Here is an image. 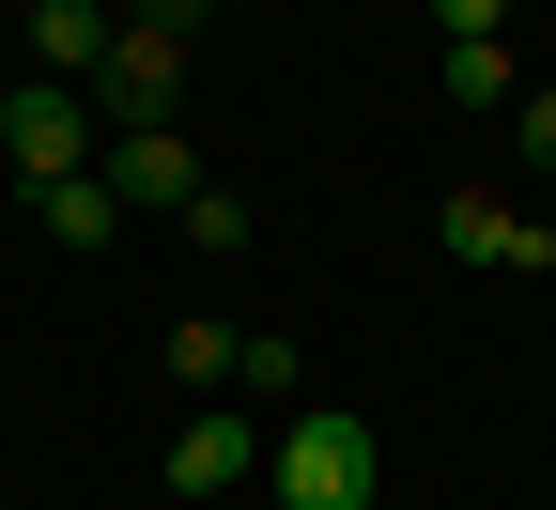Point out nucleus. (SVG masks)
I'll list each match as a JSON object with an SVG mask.
<instances>
[{"label":"nucleus","instance_id":"f257e3e1","mask_svg":"<svg viewBox=\"0 0 556 510\" xmlns=\"http://www.w3.org/2000/svg\"><path fill=\"white\" fill-rule=\"evenodd\" d=\"M263 480H278V510H371L387 433H371L356 402H294V418L263 433Z\"/></svg>","mask_w":556,"mask_h":510},{"label":"nucleus","instance_id":"f03ea898","mask_svg":"<svg viewBox=\"0 0 556 510\" xmlns=\"http://www.w3.org/2000/svg\"><path fill=\"white\" fill-rule=\"evenodd\" d=\"M0 156H16V186H78L109 156V109L78 78H16V94H0Z\"/></svg>","mask_w":556,"mask_h":510},{"label":"nucleus","instance_id":"7ed1b4c3","mask_svg":"<svg viewBox=\"0 0 556 510\" xmlns=\"http://www.w3.org/2000/svg\"><path fill=\"white\" fill-rule=\"evenodd\" d=\"M93 171H109V201H124V216H186L201 186H217L186 124H109V156H93Z\"/></svg>","mask_w":556,"mask_h":510},{"label":"nucleus","instance_id":"20e7f679","mask_svg":"<svg viewBox=\"0 0 556 510\" xmlns=\"http://www.w3.org/2000/svg\"><path fill=\"white\" fill-rule=\"evenodd\" d=\"M93 109H109V124H170V109H186V32H139V16H124L109 62H93Z\"/></svg>","mask_w":556,"mask_h":510},{"label":"nucleus","instance_id":"39448f33","mask_svg":"<svg viewBox=\"0 0 556 510\" xmlns=\"http://www.w3.org/2000/svg\"><path fill=\"white\" fill-rule=\"evenodd\" d=\"M248 480H263V418L248 402H201L170 433V495H248Z\"/></svg>","mask_w":556,"mask_h":510},{"label":"nucleus","instance_id":"423d86ee","mask_svg":"<svg viewBox=\"0 0 556 510\" xmlns=\"http://www.w3.org/2000/svg\"><path fill=\"white\" fill-rule=\"evenodd\" d=\"M433 233H448L464 263H526V278L556 263V233H541L526 201H495V186H448V201H433Z\"/></svg>","mask_w":556,"mask_h":510},{"label":"nucleus","instance_id":"0eeeda50","mask_svg":"<svg viewBox=\"0 0 556 510\" xmlns=\"http://www.w3.org/2000/svg\"><path fill=\"white\" fill-rule=\"evenodd\" d=\"M109 32H124V0H31V78H78V94H93Z\"/></svg>","mask_w":556,"mask_h":510},{"label":"nucleus","instance_id":"6e6552de","mask_svg":"<svg viewBox=\"0 0 556 510\" xmlns=\"http://www.w3.org/2000/svg\"><path fill=\"white\" fill-rule=\"evenodd\" d=\"M31 233H47V248H109V233H124L109 171H78V186H31Z\"/></svg>","mask_w":556,"mask_h":510},{"label":"nucleus","instance_id":"1a4fd4ad","mask_svg":"<svg viewBox=\"0 0 556 510\" xmlns=\"http://www.w3.org/2000/svg\"><path fill=\"white\" fill-rule=\"evenodd\" d=\"M433 94H448V109H510V94H526V78H510V32L448 47V62H433Z\"/></svg>","mask_w":556,"mask_h":510},{"label":"nucleus","instance_id":"9d476101","mask_svg":"<svg viewBox=\"0 0 556 510\" xmlns=\"http://www.w3.org/2000/svg\"><path fill=\"white\" fill-rule=\"evenodd\" d=\"M232 356H248V325L186 310V325H170V387H232Z\"/></svg>","mask_w":556,"mask_h":510},{"label":"nucleus","instance_id":"9b49d317","mask_svg":"<svg viewBox=\"0 0 556 510\" xmlns=\"http://www.w3.org/2000/svg\"><path fill=\"white\" fill-rule=\"evenodd\" d=\"M186 248H217V263H232V248H248V201H232V186H201V201H186Z\"/></svg>","mask_w":556,"mask_h":510},{"label":"nucleus","instance_id":"f8f14e48","mask_svg":"<svg viewBox=\"0 0 556 510\" xmlns=\"http://www.w3.org/2000/svg\"><path fill=\"white\" fill-rule=\"evenodd\" d=\"M510 139H526V171H556V78H541V94H510Z\"/></svg>","mask_w":556,"mask_h":510},{"label":"nucleus","instance_id":"ddd939ff","mask_svg":"<svg viewBox=\"0 0 556 510\" xmlns=\"http://www.w3.org/2000/svg\"><path fill=\"white\" fill-rule=\"evenodd\" d=\"M417 16H433L448 47H479V32H495V16H510V0H417Z\"/></svg>","mask_w":556,"mask_h":510},{"label":"nucleus","instance_id":"4468645a","mask_svg":"<svg viewBox=\"0 0 556 510\" xmlns=\"http://www.w3.org/2000/svg\"><path fill=\"white\" fill-rule=\"evenodd\" d=\"M124 16H139V32H201L217 0H124Z\"/></svg>","mask_w":556,"mask_h":510}]
</instances>
